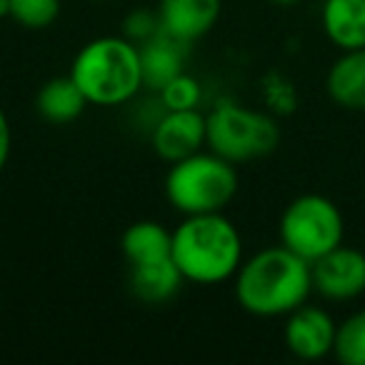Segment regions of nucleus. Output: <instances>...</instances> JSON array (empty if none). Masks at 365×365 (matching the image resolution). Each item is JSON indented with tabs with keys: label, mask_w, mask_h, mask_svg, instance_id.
<instances>
[{
	"label": "nucleus",
	"mask_w": 365,
	"mask_h": 365,
	"mask_svg": "<svg viewBox=\"0 0 365 365\" xmlns=\"http://www.w3.org/2000/svg\"><path fill=\"white\" fill-rule=\"evenodd\" d=\"M235 280V300L255 318H280L308 303L313 293L310 263L285 245H270L243 260Z\"/></svg>",
	"instance_id": "f257e3e1"
},
{
	"label": "nucleus",
	"mask_w": 365,
	"mask_h": 365,
	"mask_svg": "<svg viewBox=\"0 0 365 365\" xmlns=\"http://www.w3.org/2000/svg\"><path fill=\"white\" fill-rule=\"evenodd\" d=\"M173 260L188 283H225L243 263V238L223 213L185 215L173 230Z\"/></svg>",
	"instance_id": "f03ea898"
},
{
	"label": "nucleus",
	"mask_w": 365,
	"mask_h": 365,
	"mask_svg": "<svg viewBox=\"0 0 365 365\" xmlns=\"http://www.w3.org/2000/svg\"><path fill=\"white\" fill-rule=\"evenodd\" d=\"M68 76L81 88L88 106H123L145 88L140 51L125 36H103L86 43L73 58Z\"/></svg>",
	"instance_id": "7ed1b4c3"
},
{
	"label": "nucleus",
	"mask_w": 365,
	"mask_h": 365,
	"mask_svg": "<svg viewBox=\"0 0 365 365\" xmlns=\"http://www.w3.org/2000/svg\"><path fill=\"white\" fill-rule=\"evenodd\" d=\"M238 193L235 163L213 150H198L170 163L165 175V198L182 215L223 213Z\"/></svg>",
	"instance_id": "20e7f679"
},
{
	"label": "nucleus",
	"mask_w": 365,
	"mask_h": 365,
	"mask_svg": "<svg viewBox=\"0 0 365 365\" xmlns=\"http://www.w3.org/2000/svg\"><path fill=\"white\" fill-rule=\"evenodd\" d=\"M278 143V123L248 106L223 101L205 115V148L235 165L270 155Z\"/></svg>",
	"instance_id": "39448f33"
},
{
	"label": "nucleus",
	"mask_w": 365,
	"mask_h": 365,
	"mask_svg": "<svg viewBox=\"0 0 365 365\" xmlns=\"http://www.w3.org/2000/svg\"><path fill=\"white\" fill-rule=\"evenodd\" d=\"M280 245L313 263L338 248L345 238V220L330 198L318 193L298 195L285 205L278 223Z\"/></svg>",
	"instance_id": "423d86ee"
},
{
	"label": "nucleus",
	"mask_w": 365,
	"mask_h": 365,
	"mask_svg": "<svg viewBox=\"0 0 365 365\" xmlns=\"http://www.w3.org/2000/svg\"><path fill=\"white\" fill-rule=\"evenodd\" d=\"M313 293L330 303H350L365 293V253L340 243L310 263Z\"/></svg>",
	"instance_id": "0eeeda50"
},
{
	"label": "nucleus",
	"mask_w": 365,
	"mask_h": 365,
	"mask_svg": "<svg viewBox=\"0 0 365 365\" xmlns=\"http://www.w3.org/2000/svg\"><path fill=\"white\" fill-rule=\"evenodd\" d=\"M335 330H338V323L328 310L320 305L303 303L285 315L283 340L285 348L295 358L313 363V360H323L333 355Z\"/></svg>",
	"instance_id": "6e6552de"
},
{
	"label": "nucleus",
	"mask_w": 365,
	"mask_h": 365,
	"mask_svg": "<svg viewBox=\"0 0 365 365\" xmlns=\"http://www.w3.org/2000/svg\"><path fill=\"white\" fill-rule=\"evenodd\" d=\"M150 145L165 163H175L205 148V113L198 108L165 110L153 125Z\"/></svg>",
	"instance_id": "1a4fd4ad"
},
{
	"label": "nucleus",
	"mask_w": 365,
	"mask_h": 365,
	"mask_svg": "<svg viewBox=\"0 0 365 365\" xmlns=\"http://www.w3.org/2000/svg\"><path fill=\"white\" fill-rule=\"evenodd\" d=\"M223 0H160L158 21L160 31L182 43H195L213 31Z\"/></svg>",
	"instance_id": "9d476101"
},
{
	"label": "nucleus",
	"mask_w": 365,
	"mask_h": 365,
	"mask_svg": "<svg viewBox=\"0 0 365 365\" xmlns=\"http://www.w3.org/2000/svg\"><path fill=\"white\" fill-rule=\"evenodd\" d=\"M143 66V83L150 91H160L163 86L185 73V61H188V43L178 41L168 33L158 31L153 38L138 46Z\"/></svg>",
	"instance_id": "9b49d317"
},
{
	"label": "nucleus",
	"mask_w": 365,
	"mask_h": 365,
	"mask_svg": "<svg viewBox=\"0 0 365 365\" xmlns=\"http://www.w3.org/2000/svg\"><path fill=\"white\" fill-rule=\"evenodd\" d=\"M328 98L343 110H365V48L345 51L325 76Z\"/></svg>",
	"instance_id": "f8f14e48"
},
{
	"label": "nucleus",
	"mask_w": 365,
	"mask_h": 365,
	"mask_svg": "<svg viewBox=\"0 0 365 365\" xmlns=\"http://www.w3.org/2000/svg\"><path fill=\"white\" fill-rule=\"evenodd\" d=\"M320 26L340 53L365 48V0H325Z\"/></svg>",
	"instance_id": "ddd939ff"
},
{
	"label": "nucleus",
	"mask_w": 365,
	"mask_h": 365,
	"mask_svg": "<svg viewBox=\"0 0 365 365\" xmlns=\"http://www.w3.org/2000/svg\"><path fill=\"white\" fill-rule=\"evenodd\" d=\"M128 268H130L128 283H130L133 295L148 305L168 303L180 290V285L185 283V278H182V273L178 270L173 258L153 260V263L143 265H128Z\"/></svg>",
	"instance_id": "4468645a"
},
{
	"label": "nucleus",
	"mask_w": 365,
	"mask_h": 365,
	"mask_svg": "<svg viewBox=\"0 0 365 365\" xmlns=\"http://www.w3.org/2000/svg\"><path fill=\"white\" fill-rule=\"evenodd\" d=\"M88 101L76 86L71 76L51 78L43 83L41 91L36 96V110L51 125H68V123L78 120L86 110Z\"/></svg>",
	"instance_id": "2eb2a0df"
},
{
	"label": "nucleus",
	"mask_w": 365,
	"mask_h": 365,
	"mask_svg": "<svg viewBox=\"0 0 365 365\" xmlns=\"http://www.w3.org/2000/svg\"><path fill=\"white\" fill-rule=\"evenodd\" d=\"M120 250L128 265L173 258V230L163 228L155 220H138L125 228L120 238Z\"/></svg>",
	"instance_id": "dca6fc26"
},
{
	"label": "nucleus",
	"mask_w": 365,
	"mask_h": 365,
	"mask_svg": "<svg viewBox=\"0 0 365 365\" xmlns=\"http://www.w3.org/2000/svg\"><path fill=\"white\" fill-rule=\"evenodd\" d=\"M333 355L343 365H365V308L338 323Z\"/></svg>",
	"instance_id": "f3484780"
},
{
	"label": "nucleus",
	"mask_w": 365,
	"mask_h": 365,
	"mask_svg": "<svg viewBox=\"0 0 365 365\" xmlns=\"http://www.w3.org/2000/svg\"><path fill=\"white\" fill-rule=\"evenodd\" d=\"M61 16V0H8V18L28 31L51 28Z\"/></svg>",
	"instance_id": "a211bd4d"
},
{
	"label": "nucleus",
	"mask_w": 365,
	"mask_h": 365,
	"mask_svg": "<svg viewBox=\"0 0 365 365\" xmlns=\"http://www.w3.org/2000/svg\"><path fill=\"white\" fill-rule=\"evenodd\" d=\"M158 98L165 106V110H182V108H198L200 101V86L195 83V78H190L188 73H180L178 78H173L168 86H163L158 91Z\"/></svg>",
	"instance_id": "6ab92c4d"
},
{
	"label": "nucleus",
	"mask_w": 365,
	"mask_h": 365,
	"mask_svg": "<svg viewBox=\"0 0 365 365\" xmlns=\"http://www.w3.org/2000/svg\"><path fill=\"white\" fill-rule=\"evenodd\" d=\"M160 31V21H158V13H148V11H133L130 16L123 23V36L130 43L140 46L148 38H153Z\"/></svg>",
	"instance_id": "aec40b11"
},
{
	"label": "nucleus",
	"mask_w": 365,
	"mask_h": 365,
	"mask_svg": "<svg viewBox=\"0 0 365 365\" xmlns=\"http://www.w3.org/2000/svg\"><path fill=\"white\" fill-rule=\"evenodd\" d=\"M11 143H13L11 123H8L6 110H3V106H0V173L6 170L8 158H11Z\"/></svg>",
	"instance_id": "412c9836"
},
{
	"label": "nucleus",
	"mask_w": 365,
	"mask_h": 365,
	"mask_svg": "<svg viewBox=\"0 0 365 365\" xmlns=\"http://www.w3.org/2000/svg\"><path fill=\"white\" fill-rule=\"evenodd\" d=\"M270 3H275V6H298L303 0H270Z\"/></svg>",
	"instance_id": "4be33fe9"
}]
</instances>
